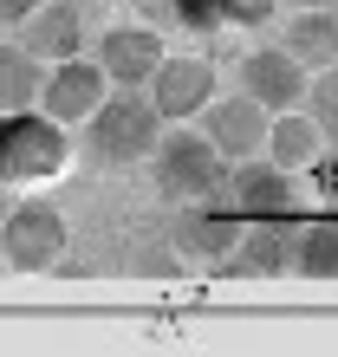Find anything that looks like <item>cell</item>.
I'll use <instances>...</instances> for the list:
<instances>
[{
    "label": "cell",
    "instance_id": "obj_4",
    "mask_svg": "<svg viewBox=\"0 0 338 357\" xmlns=\"http://www.w3.org/2000/svg\"><path fill=\"white\" fill-rule=\"evenodd\" d=\"M66 254V215L52 202H13L0 215V260L13 273H46Z\"/></svg>",
    "mask_w": 338,
    "mask_h": 357
},
{
    "label": "cell",
    "instance_id": "obj_5",
    "mask_svg": "<svg viewBox=\"0 0 338 357\" xmlns=\"http://www.w3.org/2000/svg\"><path fill=\"white\" fill-rule=\"evenodd\" d=\"M221 188H228V202H235L247 221H300V208H306L300 176L280 169V162H254V156H241L235 169L221 176Z\"/></svg>",
    "mask_w": 338,
    "mask_h": 357
},
{
    "label": "cell",
    "instance_id": "obj_21",
    "mask_svg": "<svg viewBox=\"0 0 338 357\" xmlns=\"http://www.w3.org/2000/svg\"><path fill=\"white\" fill-rule=\"evenodd\" d=\"M312 195H319L325 208H338V143H332V150H319V156H312Z\"/></svg>",
    "mask_w": 338,
    "mask_h": 357
},
{
    "label": "cell",
    "instance_id": "obj_8",
    "mask_svg": "<svg viewBox=\"0 0 338 357\" xmlns=\"http://www.w3.org/2000/svg\"><path fill=\"white\" fill-rule=\"evenodd\" d=\"M196 117H202V137L215 143V150H221L228 162H241V156H260V143H267V123H273V111H267V104H254L247 91H235V98H208Z\"/></svg>",
    "mask_w": 338,
    "mask_h": 357
},
{
    "label": "cell",
    "instance_id": "obj_1",
    "mask_svg": "<svg viewBox=\"0 0 338 357\" xmlns=\"http://www.w3.org/2000/svg\"><path fill=\"white\" fill-rule=\"evenodd\" d=\"M72 162V123H59L46 104L0 111V182L7 188H39L66 176Z\"/></svg>",
    "mask_w": 338,
    "mask_h": 357
},
{
    "label": "cell",
    "instance_id": "obj_24",
    "mask_svg": "<svg viewBox=\"0 0 338 357\" xmlns=\"http://www.w3.org/2000/svg\"><path fill=\"white\" fill-rule=\"evenodd\" d=\"M7 208H13V188H7V182H0V215H7Z\"/></svg>",
    "mask_w": 338,
    "mask_h": 357
},
{
    "label": "cell",
    "instance_id": "obj_25",
    "mask_svg": "<svg viewBox=\"0 0 338 357\" xmlns=\"http://www.w3.org/2000/svg\"><path fill=\"white\" fill-rule=\"evenodd\" d=\"M72 7H91V0H72Z\"/></svg>",
    "mask_w": 338,
    "mask_h": 357
},
{
    "label": "cell",
    "instance_id": "obj_3",
    "mask_svg": "<svg viewBox=\"0 0 338 357\" xmlns=\"http://www.w3.org/2000/svg\"><path fill=\"white\" fill-rule=\"evenodd\" d=\"M150 169H156V188H163L169 202H202V195L221 188L228 156L202 130H163L156 150H150Z\"/></svg>",
    "mask_w": 338,
    "mask_h": 357
},
{
    "label": "cell",
    "instance_id": "obj_9",
    "mask_svg": "<svg viewBox=\"0 0 338 357\" xmlns=\"http://www.w3.org/2000/svg\"><path fill=\"white\" fill-rule=\"evenodd\" d=\"M306 78L312 72L286 46H254V52H241V91L254 104H267V111H293V104L306 98Z\"/></svg>",
    "mask_w": 338,
    "mask_h": 357
},
{
    "label": "cell",
    "instance_id": "obj_23",
    "mask_svg": "<svg viewBox=\"0 0 338 357\" xmlns=\"http://www.w3.org/2000/svg\"><path fill=\"white\" fill-rule=\"evenodd\" d=\"M286 7H338V0H286Z\"/></svg>",
    "mask_w": 338,
    "mask_h": 357
},
{
    "label": "cell",
    "instance_id": "obj_22",
    "mask_svg": "<svg viewBox=\"0 0 338 357\" xmlns=\"http://www.w3.org/2000/svg\"><path fill=\"white\" fill-rule=\"evenodd\" d=\"M33 7H46V0H0V20H13V26H20Z\"/></svg>",
    "mask_w": 338,
    "mask_h": 357
},
{
    "label": "cell",
    "instance_id": "obj_12",
    "mask_svg": "<svg viewBox=\"0 0 338 357\" xmlns=\"http://www.w3.org/2000/svg\"><path fill=\"white\" fill-rule=\"evenodd\" d=\"M20 46H27L33 59H46V66L78 59L84 52V13L72 7V0H46V7H33L27 20H20Z\"/></svg>",
    "mask_w": 338,
    "mask_h": 357
},
{
    "label": "cell",
    "instance_id": "obj_16",
    "mask_svg": "<svg viewBox=\"0 0 338 357\" xmlns=\"http://www.w3.org/2000/svg\"><path fill=\"white\" fill-rule=\"evenodd\" d=\"M280 46L300 66H338V7H300Z\"/></svg>",
    "mask_w": 338,
    "mask_h": 357
},
{
    "label": "cell",
    "instance_id": "obj_17",
    "mask_svg": "<svg viewBox=\"0 0 338 357\" xmlns=\"http://www.w3.org/2000/svg\"><path fill=\"white\" fill-rule=\"evenodd\" d=\"M46 91V59H33L20 39H0V111H27Z\"/></svg>",
    "mask_w": 338,
    "mask_h": 357
},
{
    "label": "cell",
    "instance_id": "obj_7",
    "mask_svg": "<svg viewBox=\"0 0 338 357\" xmlns=\"http://www.w3.org/2000/svg\"><path fill=\"white\" fill-rule=\"evenodd\" d=\"M241 227H247V215L228 202V188H215V195H202V202H182L169 241H176V254H189V260H221L228 247L241 241Z\"/></svg>",
    "mask_w": 338,
    "mask_h": 357
},
{
    "label": "cell",
    "instance_id": "obj_6",
    "mask_svg": "<svg viewBox=\"0 0 338 357\" xmlns=\"http://www.w3.org/2000/svg\"><path fill=\"white\" fill-rule=\"evenodd\" d=\"M143 91H150V104L163 111V123H189L208 98H215V59H202V52H163Z\"/></svg>",
    "mask_w": 338,
    "mask_h": 357
},
{
    "label": "cell",
    "instance_id": "obj_19",
    "mask_svg": "<svg viewBox=\"0 0 338 357\" xmlns=\"http://www.w3.org/2000/svg\"><path fill=\"white\" fill-rule=\"evenodd\" d=\"M300 104H306V117L319 123V137H325V143H338V66H319V72H312Z\"/></svg>",
    "mask_w": 338,
    "mask_h": 357
},
{
    "label": "cell",
    "instance_id": "obj_10",
    "mask_svg": "<svg viewBox=\"0 0 338 357\" xmlns=\"http://www.w3.org/2000/svg\"><path fill=\"white\" fill-rule=\"evenodd\" d=\"M104 91H111V78H104L98 59H59V66H46V91H39V104L59 117V123H84L104 104Z\"/></svg>",
    "mask_w": 338,
    "mask_h": 357
},
{
    "label": "cell",
    "instance_id": "obj_20",
    "mask_svg": "<svg viewBox=\"0 0 338 357\" xmlns=\"http://www.w3.org/2000/svg\"><path fill=\"white\" fill-rule=\"evenodd\" d=\"M221 7H228V26H247V33H260L267 20L286 7V0H221Z\"/></svg>",
    "mask_w": 338,
    "mask_h": 357
},
{
    "label": "cell",
    "instance_id": "obj_13",
    "mask_svg": "<svg viewBox=\"0 0 338 357\" xmlns=\"http://www.w3.org/2000/svg\"><path fill=\"white\" fill-rule=\"evenodd\" d=\"M293 227L300 221H247L241 241L228 247V273H247V280H273V273H293Z\"/></svg>",
    "mask_w": 338,
    "mask_h": 357
},
{
    "label": "cell",
    "instance_id": "obj_15",
    "mask_svg": "<svg viewBox=\"0 0 338 357\" xmlns=\"http://www.w3.org/2000/svg\"><path fill=\"white\" fill-rule=\"evenodd\" d=\"M137 20L156 33H182V39H215L228 26L221 0H137Z\"/></svg>",
    "mask_w": 338,
    "mask_h": 357
},
{
    "label": "cell",
    "instance_id": "obj_14",
    "mask_svg": "<svg viewBox=\"0 0 338 357\" xmlns=\"http://www.w3.org/2000/svg\"><path fill=\"white\" fill-rule=\"evenodd\" d=\"M267 162H280V169H293V176H306L312 169V156L325 150V137H319V123H312L300 104L293 111H273V123H267Z\"/></svg>",
    "mask_w": 338,
    "mask_h": 357
},
{
    "label": "cell",
    "instance_id": "obj_18",
    "mask_svg": "<svg viewBox=\"0 0 338 357\" xmlns=\"http://www.w3.org/2000/svg\"><path fill=\"white\" fill-rule=\"evenodd\" d=\"M293 273H306V280H338V215H319V221L293 227Z\"/></svg>",
    "mask_w": 338,
    "mask_h": 357
},
{
    "label": "cell",
    "instance_id": "obj_2",
    "mask_svg": "<svg viewBox=\"0 0 338 357\" xmlns=\"http://www.w3.org/2000/svg\"><path fill=\"white\" fill-rule=\"evenodd\" d=\"M163 137V111L150 104L143 85H111L104 104L84 117V150L98 162H143Z\"/></svg>",
    "mask_w": 338,
    "mask_h": 357
},
{
    "label": "cell",
    "instance_id": "obj_11",
    "mask_svg": "<svg viewBox=\"0 0 338 357\" xmlns=\"http://www.w3.org/2000/svg\"><path fill=\"white\" fill-rule=\"evenodd\" d=\"M169 46H163V33L156 26H111L98 39V66H104V78L111 85H150V72H156V59H163Z\"/></svg>",
    "mask_w": 338,
    "mask_h": 357
}]
</instances>
